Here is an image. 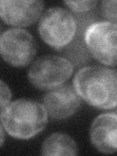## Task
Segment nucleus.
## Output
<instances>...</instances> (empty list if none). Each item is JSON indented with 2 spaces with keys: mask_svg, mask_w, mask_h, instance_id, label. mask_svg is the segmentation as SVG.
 Returning a JSON list of instances; mask_svg holds the SVG:
<instances>
[{
  "mask_svg": "<svg viewBox=\"0 0 117 156\" xmlns=\"http://www.w3.org/2000/svg\"><path fill=\"white\" fill-rule=\"evenodd\" d=\"M77 23L73 15L61 7L47 10L38 23V32L49 46L61 50L76 35Z\"/></svg>",
  "mask_w": 117,
  "mask_h": 156,
  "instance_id": "3",
  "label": "nucleus"
},
{
  "mask_svg": "<svg viewBox=\"0 0 117 156\" xmlns=\"http://www.w3.org/2000/svg\"><path fill=\"white\" fill-rule=\"evenodd\" d=\"M0 96H1V100H0V104H1V110H3L10 104V100H11V90L9 89V87L5 84V82L1 80L0 82Z\"/></svg>",
  "mask_w": 117,
  "mask_h": 156,
  "instance_id": "13",
  "label": "nucleus"
},
{
  "mask_svg": "<svg viewBox=\"0 0 117 156\" xmlns=\"http://www.w3.org/2000/svg\"><path fill=\"white\" fill-rule=\"evenodd\" d=\"M73 87L81 99L97 108L117 106V70L101 66L81 68L73 78Z\"/></svg>",
  "mask_w": 117,
  "mask_h": 156,
  "instance_id": "1",
  "label": "nucleus"
},
{
  "mask_svg": "<svg viewBox=\"0 0 117 156\" xmlns=\"http://www.w3.org/2000/svg\"><path fill=\"white\" fill-rule=\"evenodd\" d=\"M5 129H4V127L1 125L0 126V134H1V140H0V145H3V144H4V140H5Z\"/></svg>",
  "mask_w": 117,
  "mask_h": 156,
  "instance_id": "14",
  "label": "nucleus"
},
{
  "mask_svg": "<svg viewBox=\"0 0 117 156\" xmlns=\"http://www.w3.org/2000/svg\"><path fill=\"white\" fill-rule=\"evenodd\" d=\"M48 112L44 105L29 99H20L1 110V125L15 139L28 140L45 129Z\"/></svg>",
  "mask_w": 117,
  "mask_h": 156,
  "instance_id": "2",
  "label": "nucleus"
},
{
  "mask_svg": "<svg viewBox=\"0 0 117 156\" xmlns=\"http://www.w3.org/2000/svg\"><path fill=\"white\" fill-rule=\"evenodd\" d=\"M90 140L101 153L117 152V114L102 113L96 117L90 128Z\"/></svg>",
  "mask_w": 117,
  "mask_h": 156,
  "instance_id": "9",
  "label": "nucleus"
},
{
  "mask_svg": "<svg viewBox=\"0 0 117 156\" xmlns=\"http://www.w3.org/2000/svg\"><path fill=\"white\" fill-rule=\"evenodd\" d=\"M101 14L108 22L117 24V0H105L101 3Z\"/></svg>",
  "mask_w": 117,
  "mask_h": 156,
  "instance_id": "11",
  "label": "nucleus"
},
{
  "mask_svg": "<svg viewBox=\"0 0 117 156\" xmlns=\"http://www.w3.org/2000/svg\"><path fill=\"white\" fill-rule=\"evenodd\" d=\"M84 42L97 61L117 66V24L108 21L92 23L84 32Z\"/></svg>",
  "mask_w": 117,
  "mask_h": 156,
  "instance_id": "5",
  "label": "nucleus"
},
{
  "mask_svg": "<svg viewBox=\"0 0 117 156\" xmlns=\"http://www.w3.org/2000/svg\"><path fill=\"white\" fill-rule=\"evenodd\" d=\"M81 98L74 87L70 85L60 86L52 89L44 96V106L53 119H66L78 110Z\"/></svg>",
  "mask_w": 117,
  "mask_h": 156,
  "instance_id": "8",
  "label": "nucleus"
},
{
  "mask_svg": "<svg viewBox=\"0 0 117 156\" xmlns=\"http://www.w3.org/2000/svg\"><path fill=\"white\" fill-rule=\"evenodd\" d=\"M72 62L66 58L48 55L39 58L30 66L27 78L31 84L41 90H52L60 87L70 78Z\"/></svg>",
  "mask_w": 117,
  "mask_h": 156,
  "instance_id": "4",
  "label": "nucleus"
},
{
  "mask_svg": "<svg viewBox=\"0 0 117 156\" xmlns=\"http://www.w3.org/2000/svg\"><path fill=\"white\" fill-rule=\"evenodd\" d=\"M0 52L3 60L10 66H27L36 55V43L28 31L17 27L10 28L0 38Z\"/></svg>",
  "mask_w": 117,
  "mask_h": 156,
  "instance_id": "6",
  "label": "nucleus"
},
{
  "mask_svg": "<svg viewBox=\"0 0 117 156\" xmlns=\"http://www.w3.org/2000/svg\"><path fill=\"white\" fill-rule=\"evenodd\" d=\"M96 0L92 1H65V4L75 13H85L92 10L97 5Z\"/></svg>",
  "mask_w": 117,
  "mask_h": 156,
  "instance_id": "12",
  "label": "nucleus"
},
{
  "mask_svg": "<svg viewBox=\"0 0 117 156\" xmlns=\"http://www.w3.org/2000/svg\"><path fill=\"white\" fill-rule=\"evenodd\" d=\"M78 153L77 145L69 136L55 133L49 136L42 145L41 154L44 156H62L76 155Z\"/></svg>",
  "mask_w": 117,
  "mask_h": 156,
  "instance_id": "10",
  "label": "nucleus"
},
{
  "mask_svg": "<svg viewBox=\"0 0 117 156\" xmlns=\"http://www.w3.org/2000/svg\"><path fill=\"white\" fill-rule=\"evenodd\" d=\"M43 8L42 1L2 0L0 3V16L7 24L24 27L31 26L42 17Z\"/></svg>",
  "mask_w": 117,
  "mask_h": 156,
  "instance_id": "7",
  "label": "nucleus"
}]
</instances>
